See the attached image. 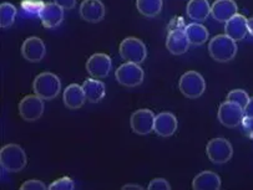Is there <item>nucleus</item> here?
Here are the masks:
<instances>
[{
	"label": "nucleus",
	"mask_w": 253,
	"mask_h": 190,
	"mask_svg": "<svg viewBox=\"0 0 253 190\" xmlns=\"http://www.w3.org/2000/svg\"><path fill=\"white\" fill-rule=\"evenodd\" d=\"M46 54V47L40 37L30 36L21 45V55L29 63H40Z\"/></svg>",
	"instance_id": "f8f14e48"
},
{
	"label": "nucleus",
	"mask_w": 253,
	"mask_h": 190,
	"mask_svg": "<svg viewBox=\"0 0 253 190\" xmlns=\"http://www.w3.org/2000/svg\"><path fill=\"white\" fill-rule=\"evenodd\" d=\"M206 153L212 163L223 164V163H227L232 158V144L224 138H213L207 143Z\"/></svg>",
	"instance_id": "6e6552de"
},
{
	"label": "nucleus",
	"mask_w": 253,
	"mask_h": 190,
	"mask_svg": "<svg viewBox=\"0 0 253 190\" xmlns=\"http://www.w3.org/2000/svg\"><path fill=\"white\" fill-rule=\"evenodd\" d=\"M237 4L235 0H216L211 6V15L219 23H226L237 14Z\"/></svg>",
	"instance_id": "f3484780"
},
{
	"label": "nucleus",
	"mask_w": 253,
	"mask_h": 190,
	"mask_svg": "<svg viewBox=\"0 0 253 190\" xmlns=\"http://www.w3.org/2000/svg\"><path fill=\"white\" fill-rule=\"evenodd\" d=\"M16 16V8L10 3H1L0 5V26L1 29H6L13 25Z\"/></svg>",
	"instance_id": "393cba45"
},
{
	"label": "nucleus",
	"mask_w": 253,
	"mask_h": 190,
	"mask_svg": "<svg viewBox=\"0 0 253 190\" xmlns=\"http://www.w3.org/2000/svg\"><path fill=\"white\" fill-rule=\"evenodd\" d=\"M136 6L144 16L155 18L161 13L162 0H136Z\"/></svg>",
	"instance_id": "b1692460"
},
{
	"label": "nucleus",
	"mask_w": 253,
	"mask_h": 190,
	"mask_svg": "<svg viewBox=\"0 0 253 190\" xmlns=\"http://www.w3.org/2000/svg\"><path fill=\"white\" fill-rule=\"evenodd\" d=\"M35 95L42 97V99H54L58 97L59 92L61 90V82L56 75L51 72H42L38 75L33 84Z\"/></svg>",
	"instance_id": "20e7f679"
},
{
	"label": "nucleus",
	"mask_w": 253,
	"mask_h": 190,
	"mask_svg": "<svg viewBox=\"0 0 253 190\" xmlns=\"http://www.w3.org/2000/svg\"><path fill=\"white\" fill-rule=\"evenodd\" d=\"M38 16H39L42 24L45 28L54 29V28H56V26L63 23L64 9L55 3H45L42 4Z\"/></svg>",
	"instance_id": "ddd939ff"
},
{
	"label": "nucleus",
	"mask_w": 253,
	"mask_h": 190,
	"mask_svg": "<svg viewBox=\"0 0 253 190\" xmlns=\"http://www.w3.org/2000/svg\"><path fill=\"white\" fill-rule=\"evenodd\" d=\"M245 116H248V117H252L253 118V97H252V98H250V101H248L247 106H246Z\"/></svg>",
	"instance_id": "2f4dec72"
},
{
	"label": "nucleus",
	"mask_w": 253,
	"mask_h": 190,
	"mask_svg": "<svg viewBox=\"0 0 253 190\" xmlns=\"http://www.w3.org/2000/svg\"><path fill=\"white\" fill-rule=\"evenodd\" d=\"M44 99L38 95H28L19 103V115L26 122H35L44 113Z\"/></svg>",
	"instance_id": "0eeeda50"
},
{
	"label": "nucleus",
	"mask_w": 253,
	"mask_h": 190,
	"mask_svg": "<svg viewBox=\"0 0 253 190\" xmlns=\"http://www.w3.org/2000/svg\"><path fill=\"white\" fill-rule=\"evenodd\" d=\"M210 55L217 63H228L237 54V44L227 35H217L209 44Z\"/></svg>",
	"instance_id": "f03ea898"
},
{
	"label": "nucleus",
	"mask_w": 253,
	"mask_h": 190,
	"mask_svg": "<svg viewBox=\"0 0 253 190\" xmlns=\"http://www.w3.org/2000/svg\"><path fill=\"white\" fill-rule=\"evenodd\" d=\"M149 189L150 190H154V189L155 190H161V189L170 190L171 185L166 179H162V178H156V179H154L149 184Z\"/></svg>",
	"instance_id": "c756f323"
},
{
	"label": "nucleus",
	"mask_w": 253,
	"mask_h": 190,
	"mask_svg": "<svg viewBox=\"0 0 253 190\" xmlns=\"http://www.w3.org/2000/svg\"><path fill=\"white\" fill-rule=\"evenodd\" d=\"M116 80L120 85L126 87H136L142 84L145 78L144 70L137 63H125L116 70Z\"/></svg>",
	"instance_id": "1a4fd4ad"
},
{
	"label": "nucleus",
	"mask_w": 253,
	"mask_h": 190,
	"mask_svg": "<svg viewBox=\"0 0 253 190\" xmlns=\"http://www.w3.org/2000/svg\"><path fill=\"white\" fill-rule=\"evenodd\" d=\"M171 26H173V28L169 29V34H167L166 39V47L173 55H182V54L187 51L188 46L191 45L187 36H186V25L182 19L176 18L171 21Z\"/></svg>",
	"instance_id": "f257e3e1"
},
{
	"label": "nucleus",
	"mask_w": 253,
	"mask_h": 190,
	"mask_svg": "<svg viewBox=\"0 0 253 190\" xmlns=\"http://www.w3.org/2000/svg\"><path fill=\"white\" fill-rule=\"evenodd\" d=\"M64 104L68 107L69 110H79L84 106L85 101H86V96L84 94L83 86L80 85H69L65 90H64Z\"/></svg>",
	"instance_id": "6ab92c4d"
},
{
	"label": "nucleus",
	"mask_w": 253,
	"mask_h": 190,
	"mask_svg": "<svg viewBox=\"0 0 253 190\" xmlns=\"http://www.w3.org/2000/svg\"><path fill=\"white\" fill-rule=\"evenodd\" d=\"M119 52L126 63H133L137 65L144 63L147 56V50L144 42L133 36H128L121 41Z\"/></svg>",
	"instance_id": "39448f33"
},
{
	"label": "nucleus",
	"mask_w": 253,
	"mask_h": 190,
	"mask_svg": "<svg viewBox=\"0 0 253 190\" xmlns=\"http://www.w3.org/2000/svg\"><path fill=\"white\" fill-rule=\"evenodd\" d=\"M79 11L87 23H99L105 16V6L101 0H83Z\"/></svg>",
	"instance_id": "2eb2a0df"
},
{
	"label": "nucleus",
	"mask_w": 253,
	"mask_h": 190,
	"mask_svg": "<svg viewBox=\"0 0 253 190\" xmlns=\"http://www.w3.org/2000/svg\"><path fill=\"white\" fill-rule=\"evenodd\" d=\"M123 189H144V188L136 184H127V185H124Z\"/></svg>",
	"instance_id": "473e14b6"
},
{
	"label": "nucleus",
	"mask_w": 253,
	"mask_h": 190,
	"mask_svg": "<svg viewBox=\"0 0 253 190\" xmlns=\"http://www.w3.org/2000/svg\"><path fill=\"white\" fill-rule=\"evenodd\" d=\"M248 32L251 36H253V18L248 19Z\"/></svg>",
	"instance_id": "72a5a7b5"
},
{
	"label": "nucleus",
	"mask_w": 253,
	"mask_h": 190,
	"mask_svg": "<svg viewBox=\"0 0 253 190\" xmlns=\"http://www.w3.org/2000/svg\"><path fill=\"white\" fill-rule=\"evenodd\" d=\"M155 118L156 116L154 115L151 110H137L131 115L130 125L131 129L140 135H146L154 130Z\"/></svg>",
	"instance_id": "9b49d317"
},
{
	"label": "nucleus",
	"mask_w": 253,
	"mask_h": 190,
	"mask_svg": "<svg viewBox=\"0 0 253 190\" xmlns=\"http://www.w3.org/2000/svg\"><path fill=\"white\" fill-rule=\"evenodd\" d=\"M86 70L94 78H105L111 71V59L106 54H94L86 63Z\"/></svg>",
	"instance_id": "4468645a"
},
{
	"label": "nucleus",
	"mask_w": 253,
	"mask_h": 190,
	"mask_svg": "<svg viewBox=\"0 0 253 190\" xmlns=\"http://www.w3.org/2000/svg\"><path fill=\"white\" fill-rule=\"evenodd\" d=\"M21 190H30V189H38V190H42V189H49V187L44 184L42 182L37 179H32V180H28L25 182L24 184H21L20 187Z\"/></svg>",
	"instance_id": "c85d7f7f"
},
{
	"label": "nucleus",
	"mask_w": 253,
	"mask_h": 190,
	"mask_svg": "<svg viewBox=\"0 0 253 190\" xmlns=\"http://www.w3.org/2000/svg\"><path fill=\"white\" fill-rule=\"evenodd\" d=\"M185 32L190 44L195 45V46L204 45L205 42L207 41V39H209V32H207L206 28L200 23L188 24L185 28Z\"/></svg>",
	"instance_id": "5701e85b"
},
{
	"label": "nucleus",
	"mask_w": 253,
	"mask_h": 190,
	"mask_svg": "<svg viewBox=\"0 0 253 190\" xmlns=\"http://www.w3.org/2000/svg\"><path fill=\"white\" fill-rule=\"evenodd\" d=\"M177 129V118L170 112L159 113L155 118L154 132L160 137H171Z\"/></svg>",
	"instance_id": "a211bd4d"
},
{
	"label": "nucleus",
	"mask_w": 253,
	"mask_h": 190,
	"mask_svg": "<svg viewBox=\"0 0 253 190\" xmlns=\"http://www.w3.org/2000/svg\"><path fill=\"white\" fill-rule=\"evenodd\" d=\"M0 164L9 173H18L25 168L26 154L18 144H6L0 151Z\"/></svg>",
	"instance_id": "7ed1b4c3"
},
{
	"label": "nucleus",
	"mask_w": 253,
	"mask_h": 190,
	"mask_svg": "<svg viewBox=\"0 0 253 190\" xmlns=\"http://www.w3.org/2000/svg\"><path fill=\"white\" fill-rule=\"evenodd\" d=\"M224 32L228 37H231L235 41L243 40V37L248 34V19H246L241 14H236L233 18L226 21Z\"/></svg>",
	"instance_id": "dca6fc26"
},
{
	"label": "nucleus",
	"mask_w": 253,
	"mask_h": 190,
	"mask_svg": "<svg viewBox=\"0 0 253 190\" xmlns=\"http://www.w3.org/2000/svg\"><path fill=\"white\" fill-rule=\"evenodd\" d=\"M81 86H83L84 94L86 96V101L91 102V103H97L104 99L105 95H106L104 82H101L100 80H94V77L84 81Z\"/></svg>",
	"instance_id": "aec40b11"
},
{
	"label": "nucleus",
	"mask_w": 253,
	"mask_h": 190,
	"mask_svg": "<svg viewBox=\"0 0 253 190\" xmlns=\"http://www.w3.org/2000/svg\"><path fill=\"white\" fill-rule=\"evenodd\" d=\"M187 15L196 23H204L211 14V6L207 0H190L187 4Z\"/></svg>",
	"instance_id": "412c9836"
},
{
	"label": "nucleus",
	"mask_w": 253,
	"mask_h": 190,
	"mask_svg": "<svg viewBox=\"0 0 253 190\" xmlns=\"http://www.w3.org/2000/svg\"><path fill=\"white\" fill-rule=\"evenodd\" d=\"M180 91L187 98H199L206 90V82L201 73L196 71H187L180 78Z\"/></svg>",
	"instance_id": "423d86ee"
},
{
	"label": "nucleus",
	"mask_w": 253,
	"mask_h": 190,
	"mask_svg": "<svg viewBox=\"0 0 253 190\" xmlns=\"http://www.w3.org/2000/svg\"><path fill=\"white\" fill-rule=\"evenodd\" d=\"M52 3L58 4L64 10H70L76 5V0H52Z\"/></svg>",
	"instance_id": "7c9ffc66"
},
{
	"label": "nucleus",
	"mask_w": 253,
	"mask_h": 190,
	"mask_svg": "<svg viewBox=\"0 0 253 190\" xmlns=\"http://www.w3.org/2000/svg\"><path fill=\"white\" fill-rule=\"evenodd\" d=\"M227 101L235 102V103H237L238 106H241L243 110H245L248 101H250V96H248V94L246 91L237 89L233 90V91H231L230 94L227 95Z\"/></svg>",
	"instance_id": "a878e982"
},
{
	"label": "nucleus",
	"mask_w": 253,
	"mask_h": 190,
	"mask_svg": "<svg viewBox=\"0 0 253 190\" xmlns=\"http://www.w3.org/2000/svg\"><path fill=\"white\" fill-rule=\"evenodd\" d=\"M245 117V110L235 102L226 101L218 108V121L228 128L237 127Z\"/></svg>",
	"instance_id": "9d476101"
},
{
	"label": "nucleus",
	"mask_w": 253,
	"mask_h": 190,
	"mask_svg": "<svg viewBox=\"0 0 253 190\" xmlns=\"http://www.w3.org/2000/svg\"><path fill=\"white\" fill-rule=\"evenodd\" d=\"M242 129L243 133L246 134V137H248L250 139H253V118L248 117V116H245L242 118Z\"/></svg>",
	"instance_id": "cd10ccee"
},
{
	"label": "nucleus",
	"mask_w": 253,
	"mask_h": 190,
	"mask_svg": "<svg viewBox=\"0 0 253 190\" xmlns=\"http://www.w3.org/2000/svg\"><path fill=\"white\" fill-rule=\"evenodd\" d=\"M192 188L195 190H218L221 188V179L213 172H202L195 177L192 182Z\"/></svg>",
	"instance_id": "4be33fe9"
},
{
	"label": "nucleus",
	"mask_w": 253,
	"mask_h": 190,
	"mask_svg": "<svg viewBox=\"0 0 253 190\" xmlns=\"http://www.w3.org/2000/svg\"><path fill=\"white\" fill-rule=\"evenodd\" d=\"M61 189H65V190H71V189H75V183H74L73 179H70L69 177H64L58 179L56 182L51 183L49 185V190H61Z\"/></svg>",
	"instance_id": "bb28decb"
}]
</instances>
